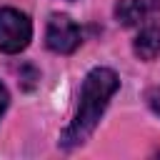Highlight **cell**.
Segmentation results:
<instances>
[{"instance_id":"cell-1","label":"cell","mask_w":160,"mask_h":160,"mask_svg":"<svg viewBox=\"0 0 160 160\" xmlns=\"http://www.w3.org/2000/svg\"><path fill=\"white\" fill-rule=\"evenodd\" d=\"M118 88H120V78L110 68H92L85 75L82 90H80L78 112H75L72 122L60 135V145L62 148H68V150L78 148L92 135V130L98 128V122H100L110 98L118 92Z\"/></svg>"},{"instance_id":"cell-2","label":"cell","mask_w":160,"mask_h":160,"mask_svg":"<svg viewBox=\"0 0 160 160\" xmlns=\"http://www.w3.org/2000/svg\"><path fill=\"white\" fill-rule=\"evenodd\" d=\"M32 22L18 8H0V52L18 55L30 45Z\"/></svg>"},{"instance_id":"cell-3","label":"cell","mask_w":160,"mask_h":160,"mask_svg":"<svg viewBox=\"0 0 160 160\" xmlns=\"http://www.w3.org/2000/svg\"><path fill=\"white\" fill-rule=\"evenodd\" d=\"M82 42V35H80V28L68 18V15H52L48 20V30H45V45L52 50V52H60V55H70L80 48Z\"/></svg>"},{"instance_id":"cell-4","label":"cell","mask_w":160,"mask_h":160,"mask_svg":"<svg viewBox=\"0 0 160 160\" xmlns=\"http://www.w3.org/2000/svg\"><path fill=\"white\" fill-rule=\"evenodd\" d=\"M158 10H160V0H120L115 8V15H118V22L130 28V25H142L152 20Z\"/></svg>"},{"instance_id":"cell-5","label":"cell","mask_w":160,"mask_h":160,"mask_svg":"<svg viewBox=\"0 0 160 160\" xmlns=\"http://www.w3.org/2000/svg\"><path fill=\"white\" fill-rule=\"evenodd\" d=\"M132 50L140 60H155L158 58V52H160V28L152 20L142 22L140 32L132 40Z\"/></svg>"},{"instance_id":"cell-6","label":"cell","mask_w":160,"mask_h":160,"mask_svg":"<svg viewBox=\"0 0 160 160\" xmlns=\"http://www.w3.org/2000/svg\"><path fill=\"white\" fill-rule=\"evenodd\" d=\"M145 100H148V108H150L155 115H160V88H150V90L145 92Z\"/></svg>"},{"instance_id":"cell-7","label":"cell","mask_w":160,"mask_h":160,"mask_svg":"<svg viewBox=\"0 0 160 160\" xmlns=\"http://www.w3.org/2000/svg\"><path fill=\"white\" fill-rule=\"evenodd\" d=\"M8 102H10V92H8V88L0 82V118H2L5 108H8Z\"/></svg>"},{"instance_id":"cell-8","label":"cell","mask_w":160,"mask_h":160,"mask_svg":"<svg viewBox=\"0 0 160 160\" xmlns=\"http://www.w3.org/2000/svg\"><path fill=\"white\" fill-rule=\"evenodd\" d=\"M70 2H72V0H70Z\"/></svg>"}]
</instances>
